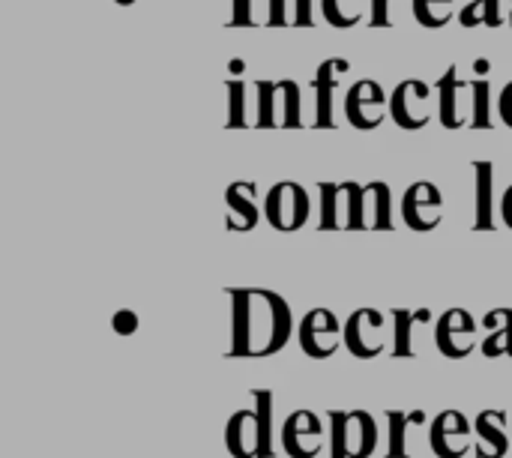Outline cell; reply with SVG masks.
I'll list each match as a JSON object with an SVG mask.
<instances>
[{
  "mask_svg": "<svg viewBox=\"0 0 512 458\" xmlns=\"http://www.w3.org/2000/svg\"><path fill=\"white\" fill-rule=\"evenodd\" d=\"M231 357H273L279 354L294 330L291 306L267 288L231 291Z\"/></svg>",
  "mask_w": 512,
  "mask_h": 458,
  "instance_id": "cell-1",
  "label": "cell"
},
{
  "mask_svg": "<svg viewBox=\"0 0 512 458\" xmlns=\"http://www.w3.org/2000/svg\"><path fill=\"white\" fill-rule=\"evenodd\" d=\"M258 105H255V129H300L303 105L300 84L294 78L279 81H255Z\"/></svg>",
  "mask_w": 512,
  "mask_h": 458,
  "instance_id": "cell-2",
  "label": "cell"
},
{
  "mask_svg": "<svg viewBox=\"0 0 512 458\" xmlns=\"http://www.w3.org/2000/svg\"><path fill=\"white\" fill-rule=\"evenodd\" d=\"M312 216V201L309 192L294 183V180H282L276 186H270L267 198H264V219L267 225H273L282 234L300 231Z\"/></svg>",
  "mask_w": 512,
  "mask_h": 458,
  "instance_id": "cell-3",
  "label": "cell"
},
{
  "mask_svg": "<svg viewBox=\"0 0 512 458\" xmlns=\"http://www.w3.org/2000/svg\"><path fill=\"white\" fill-rule=\"evenodd\" d=\"M378 447V423L366 411L333 414V458H372Z\"/></svg>",
  "mask_w": 512,
  "mask_h": 458,
  "instance_id": "cell-4",
  "label": "cell"
},
{
  "mask_svg": "<svg viewBox=\"0 0 512 458\" xmlns=\"http://www.w3.org/2000/svg\"><path fill=\"white\" fill-rule=\"evenodd\" d=\"M321 225L324 231L336 228H360V204H363V186L354 180L345 183H321Z\"/></svg>",
  "mask_w": 512,
  "mask_h": 458,
  "instance_id": "cell-5",
  "label": "cell"
},
{
  "mask_svg": "<svg viewBox=\"0 0 512 458\" xmlns=\"http://www.w3.org/2000/svg\"><path fill=\"white\" fill-rule=\"evenodd\" d=\"M432 84L423 78H408L390 93V120L399 129L420 132L432 120Z\"/></svg>",
  "mask_w": 512,
  "mask_h": 458,
  "instance_id": "cell-6",
  "label": "cell"
},
{
  "mask_svg": "<svg viewBox=\"0 0 512 458\" xmlns=\"http://www.w3.org/2000/svg\"><path fill=\"white\" fill-rule=\"evenodd\" d=\"M387 117H390V96L384 93V87L375 78H360L345 96V120L360 132H372Z\"/></svg>",
  "mask_w": 512,
  "mask_h": 458,
  "instance_id": "cell-7",
  "label": "cell"
},
{
  "mask_svg": "<svg viewBox=\"0 0 512 458\" xmlns=\"http://www.w3.org/2000/svg\"><path fill=\"white\" fill-rule=\"evenodd\" d=\"M300 348L306 357L312 360H327L339 351V345H345V327L339 324V318L330 309H312L306 312V318L300 321Z\"/></svg>",
  "mask_w": 512,
  "mask_h": 458,
  "instance_id": "cell-8",
  "label": "cell"
},
{
  "mask_svg": "<svg viewBox=\"0 0 512 458\" xmlns=\"http://www.w3.org/2000/svg\"><path fill=\"white\" fill-rule=\"evenodd\" d=\"M477 321L468 309H447L435 321V345L447 360H465L477 348Z\"/></svg>",
  "mask_w": 512,
  "mask_h": 458,
  "instance_id": "cell-9",
  "label": "cell"
},
{
  "mask_svg": "<svg viewBox=\"0 0 512 458\" xmlns=\"http://www.w3.org/2000/svg\"><path fill=\"white\" fill-rule=\"evenodd\" d=\"M351 72V63L345 57H327L318 63L315 75H312V93H315V117L312 126L315 129H336V90L342 84V78Z\"/></svg>",
  "mask_w": 512,
  "mask_h": 458,
  "instance_id": "cell-10",
  "label": "cell"
},
{
  "mask_svg": "<svg viewBox=\"0 0 512 458\" xmlns=\"http://www.w3.org/2000/svg\"><path fill=\"white\" fill-rule=\"evenodd\" d=\"M387 318L378 309H357L345 321V348L357 360H372L387 348Z\"/></svg>",
  "mask_w": 512,
  "mask_h": 458,
  "instance_id": "cell-11",
  "label": "cell"
},
{
  "mask_svg": "<svg viewBox=\"0 0 512 458\" xmlns=\"http://www.w3.org/2000/svg\"><path fill=\"white\" fill-rule=\"evenodd\" d=\"M264 414L261 411H237L231 420H228V429H225V447L231 458H261L270 456V447H267V420H261Z\"/></svg>",
  "mask_w": 512,
  "mask_h": 458,
  "instance_id": "cell-12",
  "label": "cell"
},
{
  "mask_svg": "<svg viewBox=\"0 0 512 458\" xmlns=\"http://www.w3.org/2000/svg\"><path fill=\"white\" fill-rule=\"evenodd\" d=\"M402 219L411 231H435L444 219V198L441 189L429 180H417L405 189L402 198Z\"/></svg>",
  "mask_w": 512,
  "mask_h": 458,
  "instance_id": "cell-13",
  "label": "cell"
},
{
  "mask_svg": "<svg viewBox=\"0 0 512 458\" xmlns=\"http://www.w3.org/2000/svg\"><path fill=\"white\" fill-rule=\"evenodd\" d=\"M474 426L462 411H444L432 423L429 447L438 458H465L474 447Z\"/></svg>",
  "mask_w": 512,
  "mask_h": 458,
  "instance_id": "cell-14",
  "label": "cell"
},
{
  "mask_svg": "<svg viewBox=\"0 0 512 458\" xmlns=\"http://www.w3.org/2000/svg\"><path fill=\"white\" fill-rule=\"evenodd\" d=\"M282 447L291 458H315L324 450V426L312 411H294L282 429Z\"/></svg>",
  "mask_w": 512,
  "mask_h": 458,
  "instance_id": "cell-15",
  "label": "cell"
},
{
  "mask_svg": "<svg viewBox=\"0 0 512 458\" xmlns=\"http://www.w3.org/2000/svg\"><path fill=\"white\" fill-rule=\"evenodd\" d=\"M435 90H438V120H441V126L444 129H462V126H468L471 123V105H465L462 96H465V90H471V81H462L459 78V69L450 66L438 78Z\"/></svg>",
  "mask_w": 512,
  "mask_h": 458,
  "instance_id": "cell-16",
  "label": "cell"
},
{
  "mask_svg": "<svg viewBox=\"0 0 512 458\" xmlns=\"http://www.w3.org/2000/svg\"><path fill=\"white\" fill-rule=\"evenodd\" d=\"M228 201V228L231 231H252L261 222L258 186L252 180H237L225 192Z\"/></svg>",
  "mask_w": 512,
  "mask_h": 458,
  "instance_id": "cell-17",
  "label": "cell"
},
{
  "mask_svg": "<svg viewBox=\"0 0 512 458\" xmlns=\"http://www.w3.org/2000/svg\"><path fill=\"white\" fill-rule=\"evenodd\" d=\"M393 192L384 180H372L363 186V204H360V228L390 231L393 228Z\"/></svg>",
  "mask_w": 512,
  "mask_h": 458,
  "instance_id": "cell-18",
  "label": "cell"
},
{
  "mask_svg": "<svg viewBox=\"0 0 512 458\" xmlns=\"http://www.w3.org/2000/svg\"><path fill=\"white\" fill-rule=\"evenodd\" d=\"M474 432L480 438L477 456L480 458H504L510 450L507 441V414L504 411H483L474 423Z\"/></svg>",
  "mask_w": 512,
  "mask_h": 458,
  "instance_id": "cell-19",
  "label": "cell"
},
{
  "mask_svg": "<svg viewBox=\"0 0 512 458\" xmlns=\"http://www.w3.org/2000/svg\"><path fill=\"white\" fill-rule=\"evenodd\" d=\"M267 27H315L312 0H267Z\"/></svg>",
  "mask_w": 512,
  "mask_h": 458,
  "instance_id": "cell-20",
  "label": "cell"
},
{
  "mask_svg": "<svg viewBox=\"0 0 512 458\" xmlns=\"http://www.w3.org/2000/svg\"><path fill=\"white\" fill-rule=\"evenodd\" d=\"M483 327L492 330V336L480 345L486 357H501L510 354L512 357V309H492L483 318Z\"/></svg>",
  "mask_w": 512,
  "mask_h": 458,
  "instance_id": "cell-21",
  "label": "cell"
},
{
  "mask_svg": "<svg viewBox=\"0 0 512 458\" xmlns=\"http://www.w3.org/2000/svg\"><path fill=\"white\" fill-rule=\"evenodd\" d=\"M474 174H477V225L474 228H495L492 225V216H495V207H492V198H495V165L492 162H474Z\"/></svg>",
  "mask_w": 512,
  "mask_h": 458,
  "instance_id": "cell-22",
  "label": "cell"
},
{
  "mask_svg": "<svg viewBox=\"0 0 512 458\" xmlns=\"http://www.w3.org/2000/svg\"><path fill=\"white\" fill-rule=\"evenodd\" d=\"M321 15L336 30H351L360 21H369V9L363 0H321Z\"/></svg>",
  "mask_w": 512,
  "mask_h": 458,
  "instance_id": "cell-23",
  "label": "cell"
},
{
  "mask_svg": "<svg viewBox=\"0 0 512 458\" xmlns=\"http://www.w3.org/2000/svg\"><path fill=\"white\" fill-rule=\"evenodd\" d=\"M459 24L462 27H501L504 24L501 0H468L465 9H459Z\"/></svg>",
  "mask_w": 512,
  "mask_h": 458,
  "instance_id": "cell-24",
  "label": "cell"
},
{
  "mask_svg": "<svg viewBox=\"0 0 512 458\" xmlns=\"http://www.w3.org/2000/svg\"><path fill=\"white\" fill-rule=\"evenodd\" d=\"M456 0H411V9H414V18L420 27L426 30H441L453 21L456 9H453Z\"/></svg>",
  "mask_w": 512,
  "mask_h": 458,
  "instance_id": "cell-25",
  "label": "cell"
},
{
  "mask_svg": "<svg viewBox=\"0 0 512 458\" xmlns=\"http://www.w3.org/2000/svg\"><path fill=\"white\" fill-rule=\"evenodd\" d=\"M471 129H492V81L474 78L471 81Z\"/></svg>",
  "mask_w": 512,
  "mask_h": 458,
  "instance_id": "cell-26",
  "label": "cell"
},
{
  "mask_svg": "<svg viewBox=\"0 0 512 458\" xmlns=\"http://www.w3.org/2000/svg\"><path fill=\"white\" fill-rule=\"evenodd\" d=\"M228 129H249L246 117V81L243 78H228Z\"/></svg>",
  "mask_w": 512,
  "mask_h": 458,
  "instance_id": "cell-27",
  "label": "cell"
},
{
  "mask_svg": "<svg viewBox=\"0 0 512 458\" xmlns=\"http://www.w3.org/2000/svg\"><path fill=\"white\" fill-rule=\"evenodd\" d=\"M393 324H396V348H393V354L396 357H411V324H414V315L411 312H405V309H396L393 312Z\"/></svg>",
  "mask_w": 512,
  "mask_h": 458,
  "instance_id": "cell-28",
  "label": "cell"
},
{
  "mask_svg": "<svg viewBox=\"0 0 512 458\" xmlns=\"http://www.w3.org/2000/svg\"><path fill=\"white\" fill-rule=\"evenodd\" d=\"M249 24H255L252 0H231V18H228V27H249Z\"/></svg>",
  "mask_w": 512,
  "mask_h": 458,
  "instance_id": "cell-29",
  "label": "cell"
},
{
  "mask_svg": "<svg viewBox=\"0 0 512 458\" xmlns=\"http://www.w3.org/2000/svg\"><path fill=\"white\" fill-rule=\"evenodd\" d=\"M369 27H393L390 18V0H372L369 3Z\"/></svg>",
  "mask_w": 512,
  "mask_h": 458,
  "instance_id": "cell-30",
  "label": "cell"
},
{
  "mask_svg": "<svg viewBox=\"0 0 512 458\" xmlns=\"http://www.w3.org/2000/svg\"><path fill=\"white\" fill-rule=\"evenodd\" d=\"M135 330H138V315H135V312L123 309V312L114 315V333L129 336V333H135Z\"/></svg>",
  "mask_w": 512,
  "mask_h": 458,
  "instance_id": "cell-31",
  "label": "cell"
},
{
  "mask_svg": "<svg viewBox=\"0 0 512 458\" xmlns=\"http://www.w3.org/2000/svg\"><path fill=\"white\" fill-rule=\"evenodd\" d=\"M498 117L504 120L507 129H512V81L510 84H504V90H501V96H498Z\"/></svg>",
  "mask_w": 512,
  "mask_h": 458,
  "instance_id": "cell-32",
  "label": "cell"
},
{
  "mask_svg": "<svg viewBox=\"0 0 512 458\" xmlns=\"http://www.w3.org/2000/svg\"><path fill=\"white\" fill-rule=\"evenodd\" d=\"M498 210H501V219H504V225H507V228L512 231V186H507V192H504V198H501Z\"/></svg>",
  "mask_w": 512,
  "mask_h": 458,
  "instance_id": "cell-33",
  "label": "cell"
},
{
  "mask_svg": "<svg viewBox=\"0 0 512 458\" xmlns=\"http://www.w3.org/2000/svg\"><path fill=\"white\" fill-rule=\"evenodd\" d=\"M474 72H477V78H486L492 72V63L486 57H480V60H474Z\"/></svg>",
  "mask_w": 512,
  "mask_h": 458,
  "instance_id": "cell-34",
  "label": "cell"
},
{
  "mask_svg": "<svg viewBox=\"0 0 512 458\" xmlns=\"http://www.w3.org/2000/svg\"><path fill=\"white\" fill-rule=\"evenodd\" d=\"M228 72H231V78H237V75L246 72V63H243V60H231V63H228Z\"/></svg>",
  "mask_w": 512,
  "mask_h": 458,
  "instance_id": "cell-35",
  "label": "cell"
},
{
  "mask_svg": "<svg viewBox=\"0 0 512 458\" xmlns=\"http://www.w3.org/2000/svg\"><path fill=\"white\" fill-rule=\"evenodd\" d=\"M114 3H120V6H132L135 0H114Z\"/></svg>",
  "mask_w": 512,
  "mask_h": 458,
  "instance_id": "cell-36",
  "label": "cell"
},
{
  "mask_svg": "<svg viewBox=\"0 0 512 458\" xmlns=\"http://www.w3.org/2000/svg\"><path fill=\"white\" fill-rule=\"evenodd\" d=\"M510 3H512V0H510ZM510 24H512V9H510Z\"/></svg>",
  "mask_w": 512,
  "mask_h": 458,
  "instance_id": "cell-37",
  "label": "cell"
}]
</instances>
